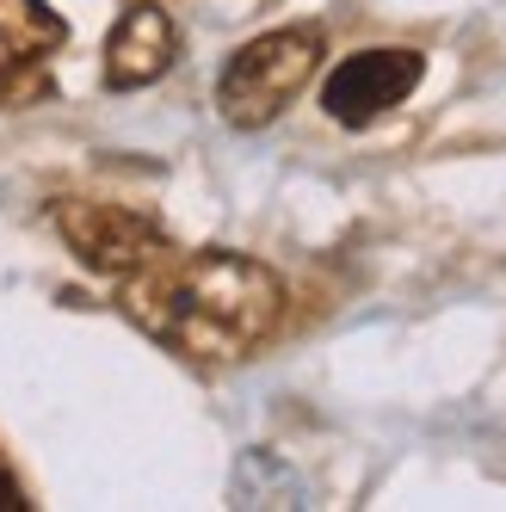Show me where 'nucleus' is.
<instances>
[{"mask_svg":"<svg viewBox=\"0 0 506 512\" xmlns=\"http://www.w3.org/2000/svg\"><path fill=\"white\" fill-rule=\"evenodd\" d=\"M124 309L179 358L235 364L272 340L284 315V278L247 253L161 247L136 272H124Z\"/></svg>","mask_w":506,"mask_h":512,"instance_id":"1","label":"nucleus"},{"mask_svg":"<svg viewBox=\"0 0 506 512\" xmlns=\"http://www.w3.org/2000/svg\"><path fill=\"white\" fill-rule=\"evenodd\" d=\"M315 68H321V31L315 25L266 31V38H253L229 56L223 81H216V105H223V118L235 130H260L309 87Z\"/></svg>","mask_w":506,"mask_h":512,"instance_id":"2","label":"nucleus"},{"mask_svg":"<svg viewBox=\"0 0 506 512\" xmlns=\"http://www.w3.org/2000/svg\"><path fill=\"white\" fill-rule=\"evenodd\" d=\"M56 229L68 235V247L105 278H124L136 272L149 253L167 247V235L149 223L142 210H124V204H93V198H62L56 204Z\"/></svg>","mask_w":506,"mask_h":512,"instance_id":"3","label":"nucleus"},{"mask_svg":"<svg viewBox=\"0 0 506 512\" xmlns=\"http://www.w3.org/2000/svg\"><path fill=\"white\" fill-rule=\"evenodd\" d=\"M426 75V56L420 50H358L346 56L328 87H321V112L346 130H365L371 118H383L389 105H402Z\"/></svg>","mask_w":506,"mask_h":512,"instance_id":"4","label":"nucleus"},{"mask_svg":"<svg viewBox=\"0 0 506 512\" xmlns=\"http://www.w3.org/2000/svg\"><path fill=\"white\" fill-rule=\"evenodd\" d=\"M173 56H179L173 19L155 7V0H136V7L112 25V38H105V81L112 87H149L173 68Z\"/></svg>","mask_w":506,"mask_h":512,"instance_id":"5","label":"nucleus"},{"mask_svg":"<svg viewBox=\"0 0 506 512\" xmlns=\"http://www.w3.org/2000/svg\"><path fill=\"white\" fill-rule=\"evenodd\" d=\"M68 38V25L50 13V0H0V44L19 56H44Z\"/></svg>","mask_w":506,"mask_h":512,"instance_id":"6","label":"nucleus"},{"mask_svg":"<svg viewBox=\"0 0 506 512\" xmlns=\"http://www.w3.org/2000/svg\"><path fill=\"white\" fill-rule=\"evenodd\" d=\"M50 93V75L38 68V56H7L0 62V105H25V99H44Z\"/></svg>","mask_w":506,"mask_h":512,"instance_id":"7","label":"nucleus"},{"mask_svg":"<svg viewBox=\"0 0 506 512\" xmlns=\"http://www.w3.org/2000/svg\"><path fill=\"white\" fill-rule=\"evenodd\" d=\"M25 506H31V500H25V488L13 482L7 469H0V512H25Z\"/></svg>","mask_w":506,"mask_h":512,"instance_id":"8","label":"nucleus"}]
</instances>
